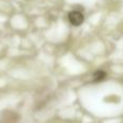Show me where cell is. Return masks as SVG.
<instances>
[{"instance_id": "obj_1", "label": "cell", "mask_w": 123, "mask_h": 123, "mask_svg": "<svg viewBox=\"0 0 123 123\" xmlns=\"http://www.w3.org/2000/svg\"><path fill=\"white\" fill-rule=\"evenodd\" d=\"M68 21L71 25L74 26H79L83 23L84 21V16L83 14L80 12V11H77V10H74V11H70L68 13Z\"/></svg>"}, {"instance_id": "obj_2", "label": "cell", "mask_w": 123, "mask_h": 123, "mask_svg": "<svg viewBox=\"0 0 123 123\" xmlns=\"http://www.w3.org/2000/svg\"><path fill=\"white\" fill-rule=\"evenodd\" d=\"M105 77H106L105 71L99 70V71H96L95 74H94V80H95V81H100V80H103Z\"/></svg>"}]
</instances>
